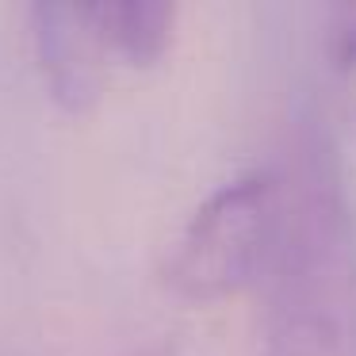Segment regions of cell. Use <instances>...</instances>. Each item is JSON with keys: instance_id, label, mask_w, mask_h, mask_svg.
I'll return each instance as SVG.
<instances>
[{"instance_id": "2", "label": "cell", "mask_w": 356, "mask_h": 356, "mask_svg": "<svg viewBox=\"0 0 356 356\" xmlns=\"http://www.w3.org/2000/svg\"><path fill=\"white\" fill-rule=\"evenodd\" d=\"M284 218V169H245L188 215L161 280L188 302H222L261 287Z\"/></svg>"}, {"instance_id": "5", "label": "cell", "mask_w": 356, "mask_h": 356, "mask_svg": "<svg viewBox=\"0 0 356 356\" xmlns=\"http://www.w3.org/2000/svg\"><path fill=\"white\" fill-rule=\"evenodd\" d=\"M330 81L337 96V111L356 138V4L333 12L330 27Z\"/></svg>"}, {"instance_id": "4", "label": "cell", "mask_w": 356, "mask_h": 356, "mask_svg": "<svg viewBox=\"0 0 356 356\" xmlns=\"http://www.w3.org/2000/svg\"><path fill=\"white\" fill-rule=\"evenodd\" d=\"M85 12L111 65L154 70L172 50L177 8L165 0H104V4H85Z\"/></svg>"}, {"instance_id": "3", "label": "cell", "mask_w": 356, "mask_h": 356, "mask_svg": "<svg viewBox=\"0 0 356 356\" xmlns=\"http://www.w3.org/2000/svg\"><path fill=\"white\" fill-rule=\"evenodd\" d=\"M27 24H31L35 62H39L50 100L70 115L96 111L104 88H108L111 58L88 24L85 4L42 0V4H31Z\"/></svg>"}, {"instance_id": "6", "label": "cell", "mask_w": 356, "mask_h": 356, "mask_svg": "<svg viewBox=\"0 0 356 356\" xmlns=\"http://www.w3.org/2000/svg\"><path fill=\"white\" fill-rule=\"evenodd\" d=\"M142 356H180L177 348H165V345H154V348H146Z\"/></svg>"}, {"instance_id": "1", "label": "cell", "mask_w": 356, "mask_h": 356, "mask_svg": "<svg viewBox=\"0 0 356 356\" xmlns=\"http://www.w3.org/2000/svg\"><path fill=\"white\" fill-rule=\"evenodd\" d=\"M257 291L264 356H356V207L330 142L284 169V218Z\"/></svg>"}]
</instances>
